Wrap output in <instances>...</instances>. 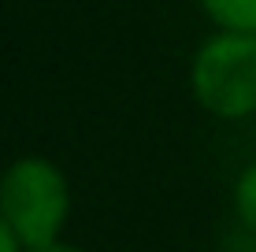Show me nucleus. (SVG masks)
<instances>
[{"instance_id":"obj_4","label":"nucleus","mask_w":256,"mask_h":252,"mask_svg":"<svg viewBox=\"0 0 256 252\" xmlns=\"http://www.w3.org/2000/svg\"><path fill=\"white\" fill-rule=\"evenodd\" d=\"M234 204H238V215L249 230H256V163L242 171L238 178V189H234Z\"/></svg>"},{"instance_id":"obj_5","label":"nucleus","mask_w":256,"mask_h":252,"mask_svg":"<svg viewBox=\"0 0 256 252\" xmlns=\"http://www.w3.org/2000/svg\"><path fill=\"white\" fill-rule=\"evenodd\" d=\"M22 245H19V238H15V230L8 227V219L0 215V252H19Z\"/></svg>"},{"instance_id":"obj_6","label":"nucleus","mask_w":256,"mask_h":252,"mask_svg":"<svg viewBox=\"0 0 256 252\" xmlns=\"http://www.w3.org/2000/svg\"><path fill=\"white\" fill-rule=\"evenodd\" d=\"M34 252H78V249H67V245H48V249H34Z\"/></svg>"},{"instance_id":"obj_1","label":"nucleus","mask_w":256,"mask_h":252,"mask_svg":"<svg viewBox=\"0 0 256 252\" xmlns=\"http://www.w3.org/2000/svg\"><path fill=\"white\" fill-rule=\"evenodd\" d=\"M0 215L26 252L60 245L70 215L67 175L45 156H22L0 175Z\"/></svg>"},{"instance_id":"obj_2","label":"nucleus","mask_w":256,"mask_h":252,"mask_svg":"<svg viewBox=\"0 0 256 252\" xmlns=\"http://www.w3.org/2000/svg\"><path fill=\"white\" fill-rule=\"evenodd\" d=\"M193 97L219 119H245L256 111V33L219 30L193 56Z\"/></svg>"},{"instance_id":"obj_3","label":"nucleus","mask_w":256,"mask_h":252,"mask_svg":"<svg viewBox=\"0 0 256 252\" xmlns=\"http://www.w3.org/2000/svg\"><path fill=\"white\" fill-rule=\"evenodd\" d=\"M204 15L226 33H256V0H200Z\"/></svg>"}]
</instances>
